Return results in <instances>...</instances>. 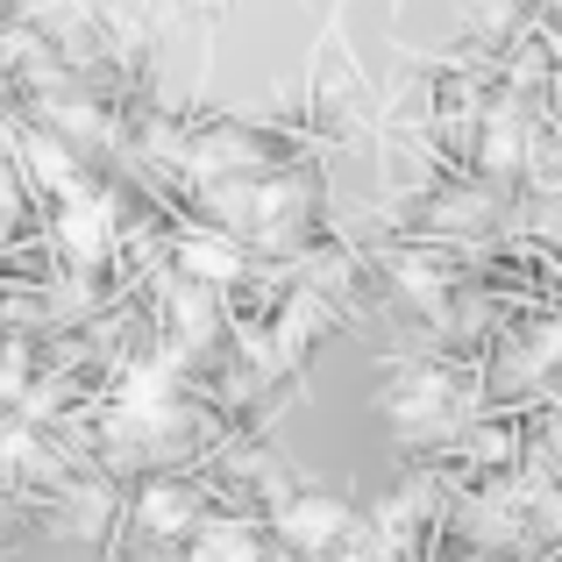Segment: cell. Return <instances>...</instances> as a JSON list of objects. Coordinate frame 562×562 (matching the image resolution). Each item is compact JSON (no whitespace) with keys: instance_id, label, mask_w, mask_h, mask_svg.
Wrapping results in <instances>:
<instances>
[{"instance_id":"obj_1","label":"cell","mask_w":562,"mask_h":562,"mask_svg":"<svg viewBox=\"0 0 562 562\" xmlns=\"http://www.w3.org/2000/svg\"><path fill=\"white\" fill-rule=\"evenodd\" d=\"M384 420L398 435H441L449 427V378L441 371H398V392L384 398Z\"/></svg>"},{"instance_id":"obj_2","label":"cell","mask_w":562,"mask_h":562,"mask_svg":"<svg viewBox=\"0 0 562 562\" xmlns=\"http://www.w3.org/2000/svg\"><path fill=\"white\" fill-rule=\"evenodd\" d=\"M278 535L292 541V549H335V541L349 535V506L328 492H300L278 506Z\"/></svg>"},{"instance_id":"obj_3","label":"cell","mask_w":562,"mask_h":562,"mask_svg":"<svg viewBox=\"0 0 562 562\" xmlns=\"http://www.w3.org/2000/svg\"><path fill=\"white\" fill-rule=\"evenodd\" d=\"M57 243H65L71 263H100L114 243V206L100 192H71V206L57 214Z\"/></svg>"},{"instance_id":"obj_4","label":"cell","mask_w":562,"mask_h":562,"mask_svg":"<svg viewBox=\"0 0 562 562\" xmlns=\"http://www.w3.org/2000/svg\"><path fill=\"white\" fill-rule=\"evenodd\" d=\"M179 271L200 278V292H221L243 278V243L214 235V228H192V235H179Z\"/></svg>"},{"instance_id":"obj_5","label":"cell","mask_w":562,"mask_h":562,"mask_svg":"<svg viewBox=\"0 0 562 562\" xmlns=\"http://www.w3.org/2000/svg\"><path fill=\"white\" fill-rule=\"evenodd\" d=\"M192 513H200V498H192L186 484H143V498H136L143 535H186Z\"/></svg>"},{"instance_id":"obj_6","label":"cell","mask_w":562,"mask_h":562,"mask_svg":"<svg viewBox=\"0 0 562 562\" xmlns=\"http://www.w3.org/2000/svg\"><path fill=\"white\" fill-rule=\"evenodd\" d=\"M257 136H243V128H214V136L192 143V165L200 171H221V179H243V171H257Z\"/></svg>"},{"instance_id":"obj_7","label":"cell","mask_w":562,"mask_h":562,"mask_svg":"<svg viewBox=\"0 0 562 562\" xmlns=\"http://www.w3.org/2000/svg\"><path fill=\"white\" fill-rule=\"evenodd\" d=\"M200 555L206 562H257V535L249 527H206V541H200Z\"/></svg>"},{"instance_id":"obj_8","label":"cell","mask_w":562,"mask_h":562,"mask_svg":"<svg viewBox=\"0 0 562 562\" xmlns=\"http://www.w3.org/2000/svg\"><path fill=\"white\" fill-rule=\"evenodd\" d=\"M29 171H36V179L43 186H57V192H71V150H65V143H29Z\"/></svg>"},{"instance_id":"obj_9","label":"cell","mask_w":562,"mask_h":562,"mask_svg":"<svg viewBox=\"0 0 562 562\" xmlns=\"http://www.w3.org/2000/svg\"><path fill=\"white\" fill-rule=\"evenodd\" d=\"M14 384H22V357H14V349H0V398H14Z\"/></svg>"}]
</instances>
